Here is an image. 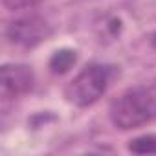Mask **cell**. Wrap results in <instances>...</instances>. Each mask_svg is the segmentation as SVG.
I'll list each match as a JSON object with an SVG mask.
<instances>
[{
	"label": "cell",
	"mask_w": 156,
	"mask_h": 156,
	"mask_svg": "<svg viewBox=\"0 0 156 156\" xmlns=\"http://www.w3.org/2000/svg\"><path fill=\"white\" fill-rule=\"evenodd\" d=\"M108 118L119 130H132L156 121V83L121 92L110 103Z\"/></svg>",
	"instance_id": "1"
},
{
	"label": "cell",
	"mask_w": 156,
	"mask_h": 156,
	"mask_svg": "<svg viewBox=\"0 0 156 156\" xmlns=\"http://www.w3.org/2000/svg\"><path fill=\"white\" fill-rule=\"evenodd\" d=\"M119 75V68L108 62H90L73 75V79L64 87V99L73 107L87 108L98 103Z\"/></svg>",
	"instance_id": "2"
},
{
	"label": "cell",
	"mask_w": 156,
	"mask_h": 156,
	"mask_svg": "<svg viewBox=\"0 0 156 156\" xmlns=\"http://www.w3.org/2000/svg\"><path fill=\"white\" fill-rule=\"evenodd\" d=\"M51 35V26L39 15H26L15 19L6 28V39L9 44L19 48H35L48 41Z\"/></svg>",
	"instance_id": "3"
},
{
	"label": "cell",
	"mask_w": 156,
	"mask_h": 156,
	"mask_svg": "<svg viewBox=\"0 0 156 156\" xmlns=\"http://www.w3.org/2000/svg\"><path fill=\"white\" fill-rule=\"evenodd\" d=\"M0 73H2L0 92L6 101L28 94L35 85V73L28 64H4Z\"/></svg>",
	"instance_id": "4"
},
{
	"label": "cell",
	"mask_w": 156,
	"mask_h": 156,
	"mask_svg": "<svg viewBox=\"0 0 156 156\" xmlns=\"http://www.w3.org/2000/svg\"><path fill=\"white\" fill-rule=\"evenodd\" d=\"M77 62V51L70 50V48H62L53 51V55L50 57V72L55 75H64L66 72H70L73 68V64Z\"/></svg>",
	"instance_id": "5"
},
{
	"label": "cell",
	"mask_w": 156,
	"mask_h": 156,
	"mask_svg": "<svg viewBox=\"0 0 156 156\" xmlns=\"http://www.w3.org/2000/svg\"><path fill=\"white\" fill-rule=\"evenodd\" d=\"M129 151L136 154H156V136L154 134H143L129 143Z\"/></svg>",
	"instance_id": "6"
},
{
	"label": "cell",
	"mask_w": 156,
	"mask_h": 156,
	"mask_svg": "<svg viewBox=\"0 0 156 156\" xmlns=\"http://www.w3.org/2000/svg\"><path fill=\"white\" fill-rule=\"evenodd\" d=\"M39 0H2V4L9 11H22V9H31L37 6Z\"/></svg>",
	"instance_id": "7"
},
{
	"label": "cell",
	"mask_w": 156,
	"mask_h": 156,
	"mask_svg": "<svg viewBox=\"0 0 156 156\" xmlns=\"http://www.w3.org/2000/svg\"><path fill=\"white\" fill-rule=\"evenodd\" d=\"M151 46H152V48L156 50V31H154V33L151 35Z\"/></svg>",
	"instance_id": "8"
}]
</instances>
